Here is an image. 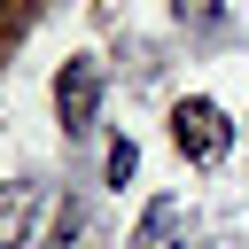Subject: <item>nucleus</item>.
Listing matches in <instances>:
<instances>
[{
	"label": "nucleus",
	"instance_id": "3",
	"mask_svg": "<svg viewBox=\"0 0 249 249\" xmlns=\"http://www.w3.org/2000/svg\"><path fill=\"white\" fill-rule=\"evenodd\" d=\"M124 249H187V202L156 195V202L140 210V226H132V241H124Z\"/></svg>",
	"mask_w": 249,
	"mask_h": 249
},
{
	"label": "nucleus",
	"instance_id": "4",
	"mask_svg": "<svg viewBox=\"0 0 249 249\" xmlns=\"http://www.w3.org/2000/svg\"><path fill=\"white\" fill-rule=\"evenodd\" d=\"M31 210H39V195H31L23 179H8V187H0V249H23V233H31Z\"/></svg>",
	"mask_w": 249,
	"mask_h": 249
},
{
	"label": "nucleus",
	"instance_id": "1",
	"mask_svg": "<svg viewBox=\"0 0 249 249\" xmlns=\"http://www.w3.org/2000/svg\"><path fill=\"white\" fill-rule=\"evenodd\" d=\"M171 140H179V156H187V163H218V156L233 148V124H226V109H218V101H202V93H195V101H179V109H171Z\"/></svg>",
	"mask_w": 249,
	"mask_h": 249
},
{
	"label": "nucleus",
	"instance_id": "5",
	"mask_svg": "<svg viewBox=\"0 0 249 249\" xmlns=\"http://www.w3.org/2000/svg\"><path fill=\"white\" fill-rule=\"evenodd\" d=\"M132 171H140V148H132V140H117V148H109V179H117V187H124V179H132Z\"/></svg>",
	"mask_w": 249,
	"mask_h": 249
},
{
	"label": "nucleus",
	"instance_id": "2",
	"mask_svg": "<svg viewBox=\"0 0 249 249\" xmlns=\"http://www.w3.org/2000/svg\"><path fill=\"white\" fill-rule=\"evenodd\" d=\"M93 109H101V62L78 54L54 78V117H62V132H93Z\"/></svg>",
	"mask_w": 249,
	"mask_h": 249
},
{
	"label": "nucleus",
	"instance_id": "6",
	"mask_svg": "<svg viewBox=\"0 0 249 249\" xmlns=\"http://www.w3.org/2000/svg\"><path fill=\"white\" fill-rule=\"evenodd\" d=\"M171 8H179V23H210L218 16V0H171Z\"/></svg>",
	"mask_w": 249,
	"mask_h": 249
}]
</instances>
